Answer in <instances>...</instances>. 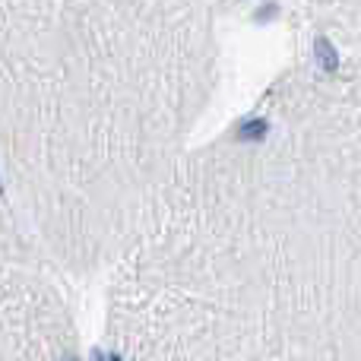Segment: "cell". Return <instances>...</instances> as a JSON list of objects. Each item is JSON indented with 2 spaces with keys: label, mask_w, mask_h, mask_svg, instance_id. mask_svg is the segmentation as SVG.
<instances>
[{
  "label": "cell",
  "mask_w": 361,
  "mask_h": 361,
  "mask_svg": "<svg viewBox=\"0 0 361 361\" xmlns=\"http://www.w3.org/2000/svg\"><path fill=\"white\" fill-rule=\"evenodd\" d=\"M267 133H269V124L263 118H250V121H241V124H238V137L250 140V143H260Z\"/></svg>",
  "instance_id": "1"
},
{
  "label": "cell",
  "mask_w": 361,
  "mask_h": 361,
  "mask_svg": "<svg viewBox=\"0 0 361 361\" xmlns=\"http://www.w3.org/2000/svg\"><path fill=\"white\" fill-rule=\"evenodd\" d=\"M317 57H324V67L326 70H336L339 54H336V48L330 44V38H317Z\"/></svg>",
  "instance_id": "2"
},
{
  "label": "cell",
  "mask_w": 361,
  "mask_h": 361,
  "mask_svg": "<svg viewBox=\"0 0 361 361\" xmlns=\"http://www.w3.org/2000/svg\"><path fill=\"white\" fill-rule=\"evenodd\" d=\"M273 19L276 16V4H269V6H263V13H257V23H263V19Z\"/></svg>",
  "instance_id": "3"
},
{
  "label": "cell",
  "mask_w": 361,
  "mask_h": 361,
  "mask_svg": "<svg viewBox=\"0 0 361 361\" xmlns=\"http://www.w3.org/2000/svg\"><path fill=\"white\" fill-rule=\"evenodd\" d=\"M0 193H4V180H0Z\"/></svg>",
  "instance_id": "4"
}]
</instances>
